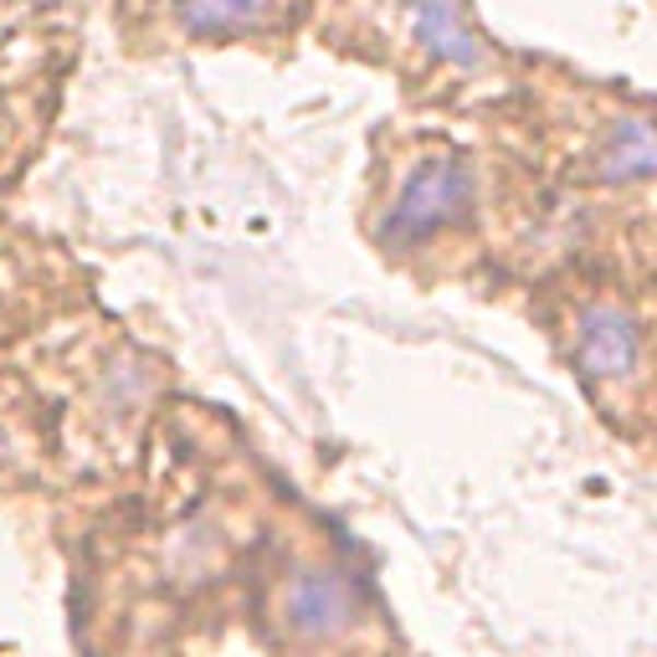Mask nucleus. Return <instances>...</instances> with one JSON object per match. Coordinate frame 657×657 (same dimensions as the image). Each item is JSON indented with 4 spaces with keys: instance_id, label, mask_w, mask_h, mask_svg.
<instances>
[{
    "instance_id": "1",
    "label": "nucleus",
    "mask_w": 657,
    "mask_h": 657,
    "mask_svg": "<svg viewBox=\"0 0 657 657\" xmlns=\"http://www.w3.org/2000/svg\"><path fill=\"white\" fill-rule=\"evenodd\" d=\"M550 221H571L586 253L571 268H657V98L632 87L571 83L555 98ZM565 272V268H560Z\"/></svg>"
},
{
    "instance_id": "2",
    "label": "nucleus",
    "mask_w": 657,
    "mask_h": 657,
    "mask_svg": "<svg viewBox=\"0 0 657 657\" xmlns=\"http://www.w3.org/2000/svg\"><path fill=\"white\" fill-rule=\"evenodd\" d=\"M550 335L601 422L657 447V268H565L550 283Z\"/></svg>"
},
{
    "instance_id": "3",
    "label": "nucleus",
    "mask_w": 657,
    "mask_h": 657,
    "mask_svg": "<svg viewBox=\"0 0 657 657\" xmlns=\"http://www.w3.org/2000/svg\"><path fill=\"white\" fill-rule=\"evenodd\" d=\"M483 216V175L457 144L426 139L411 150L386 196L375 206V247L390 257H422L478 226Z\"/></svg>"
},
{
    "instance_id": "4",
    "label": "nucleus",
    "mask_w": 657,
    "mask_h": 657,
    "mask_svg": "<svg viewBox=\"0 0 657 657\" xmlns=\"http://www.w3.org/2000/svg\"><path fill=\"white\" fill-rule=\"evenodd\" d=\"M396 42L411 57V68L437 72V78H483L493 72V47L478 32L468 0H396Z\"/></svg>"
},
{
    "instance_id": "5",
    "label": "nucleus",
    "mask_w": 657,
    "mask_h": 657,
    "mask_svg": "<svg viewBox=\"0 0 657 657\" xmlns=\"http://www.w3.org/2000/svg\"><path fill=\"white\" fill-rule=\"evenodd\" d=\"M283 622L298 642H339L360 632L365 596L339 565H298L283 586Z\"/></svg>"
},
{
    "instance_id": "6",
    "label": "nucleus",
    "mask_w": 657,
    "mask_h": 657,
    "mask_svg": "<svg viewBox=\"0 0 657 657\" xmlns=\"http://www.w3.org/2000/svg\"><path fill=\"white\" fill-rule=\"evenodd\" d=\"M304 0H169V16L190 42H242L278 32Z\"/></svg>"
}]
</instances>
